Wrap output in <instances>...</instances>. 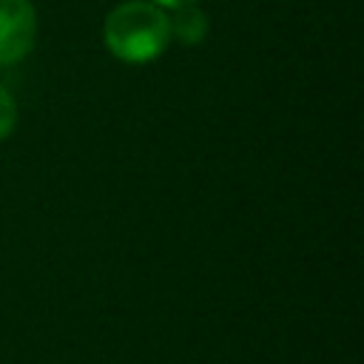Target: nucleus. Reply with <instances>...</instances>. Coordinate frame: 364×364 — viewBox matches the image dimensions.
I'll return each instance as SVG.
<instances>
[{"instance_id": "nucleus-1", "label": "nucleus", "mask_w": 364, "mask_h": 364, "mask_svg": "<svg viewBox=\"0 0 364 364\" xmlns=\"http://www.w3.org/2000/svg\"><path fill=\"white\" fill-rule=\"evenodd\" d=\"M105 46L122 63H148L171 43L168 14L145 0H128L105 17Z\"/></svg>"}, {"instance_id": "nucleus-2", "label": "nucleus", "mask_w": 364, "mask_h": 364, "mask_svg": "<svg viewBox=\"0 0 364 364\" xmlns=\"http://www.w3.org/2000/svg\"><path fill=\"white\" fill-rule=\"evenodd\" d=\"M37 34V14L31 0H0V65L23 60Z\"/></svg>"}, {"instance_id": "nucleus-3", "label": "nucleus", "mask_w": 364, "mask_h": 364, "mask_svg": "<svg viewBox=\"0 0 364 364\" xmlns=\"http://www.w3.org/2000/svg\"><path fill=\"white\" fill-rule=\"evenodd\" d=\"M168 26H171V37L182 40L185 46H196L208 34V17L196 9V3L173 9V17H168Z\"/></svg>"}, {"instance_id": "nucleus-4", "label": "nucleus", "mask_w": 364, "mask_h": 364, "mask_svg": "<svg viewBox=\"0 0 364 364\" xmlns=\"http://www.w3.org/2000/svg\"><path fill=\"white\" fill-rule=\"evenodd\" d=\"M14 125H17V102H14V97L0 85V139L11 136Z\"/></svg>"}, {"instance_id": "nucleus-5", "label": "nucleus", "mask_w": 364, "mask_h": 364, "mask_svg": "<svg viewBox=\"0 0 364 364\" xmlns=\"http://www.w3.org/2000/svg\"><path fill=\"white\" fill-rule=\"evenodd\" d=\"M196 0H154V6L159 9H182V6H193Z\"/></svg>"}]
</instances>
